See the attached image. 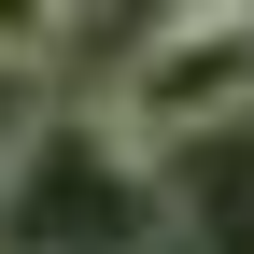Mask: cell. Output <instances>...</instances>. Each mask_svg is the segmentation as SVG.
Here are the masks:
<instances>
[{
  "label": "cell",
  "instance_id": "obj_2",
  "mask_svg": "<svg viewBox=\"0 0 254 254\" xmlns=\"http://www.w3.org/2000/svg\"><path fill=\"white\" fill-rule=\"evenodd\" d=\"M99 113H113L141 155H184V141H212V127H240V113H254V14H240V0L141 14L127 57H113V85H99Z\"/></svg>",
  "mask_w": 254,
  "mask_h": 254
},
{
  "label": "cell",
  "instance_id": "obj_3",
  "mask_svg": "<svg viewBox=\"0 0 254 254\" xmlns=\"http://www.w3.org/2000/svg\"><path fill=\"white\" fill-rule=\"evenodd\" d=\"M0 71H14V14H0Z\"/></svg>",
  "mask_w": 254,
  "mask_h": 254
},
{
  "label": "cell",
  "instance_id": "obj_1",
  "mask_svg": "<svg viewBox=\"0 0 254 254\" xmlns=\"http://www.w3.org/2000/svg\"><path fill=\"white\" fill-rule=\"evenodd\" d=\"M0 254H170V170L99 99L28 113L0 141Z\"/></svg>",
  "mask_w": 254,
  "mask_h": 254
}]
</instances>
